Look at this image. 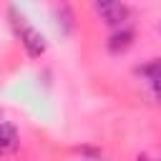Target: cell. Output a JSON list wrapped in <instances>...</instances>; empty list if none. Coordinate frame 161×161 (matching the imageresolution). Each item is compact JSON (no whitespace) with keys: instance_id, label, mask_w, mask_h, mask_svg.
<instances>
[{"instance_id":"1","label":"cell","mask_w":161,"mask_h":161,"mask_svg":"<svg viewBox=\"0 0 161 161\" xmlns=\"http://www.w3.org/2000/svg\"><path fill=\"white\" fill-rule=\"evenodd\" d=\"M15 28H18V35H20V40H23L25 53H28L30 58H40V55L45 53V38H43L33 25H28L25 18H15Z\"/></svg>"},{"instance_id":"2","label":"cell","mask_w":161,"mask_h":161,"mask_svg":"<svg viewBox=\"0 0 161 161\" xmlns=\"http://www.w3.org/2000/svg\"><path fill=\"white\" fill-rule=\"evenodd\" d=\"M93 8L106 25H123L128 20V8L121 0H93Z\"/></svg>"},{"instance_id":"3","label":"cell","mask_w":161,"mask_h":161,"mask_svg":"<svg viewBox=\"0 0 161 161\" xmlns=\"http://www.w3.org/2000/svg\"><path fill=\"white\" fill-rule=\"evenodd\" d=\"M18 148V131L10 121L0 116V153H10Z\"/></svg>"},{"instance_id":"4","label":"cell","mask_w":161,"mask_h":161,"mask_svg":"<svg viewBox=\"0 0 161 161\" xmlns=\"http://www.w3.org/2000/svg\"><path fill=\"white\" fill-rule=\"evenodd\" d=\"M133 45V30H128V28H121L118 33H113L111 38H108V50L111 53H123V50H128Z\"/></svg>"},{"instance_id":"5","label":"cell","mask_w":161,"mask_h":161,"mask_svg":"<svg viewBox=\"0 0 161 161\" xmlns=\"http://www.w3.org/2000/svg\"><path fill=\"white\" fill-rule=\"evenodd\" d=\"M158 30H161V25H158Z\"/></svg>"}]
</instances>
